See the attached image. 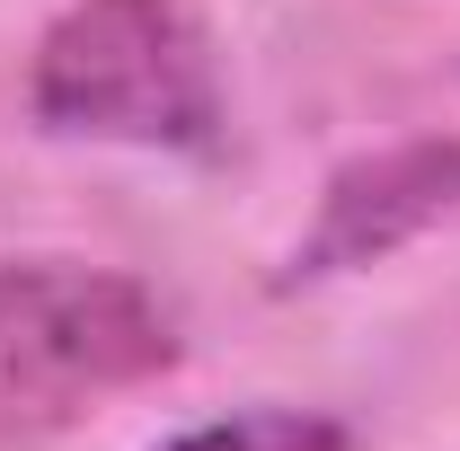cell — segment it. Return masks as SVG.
Returning <instances> with one entry per match:
<instances>
[{
    "label": "cell",
    "instance_id": "1",
    "mask_svg": "<svg viewBox=\"0 0 460 451\" xmlns=\"http://www.w3.org/2000/svg\"><path fill=\"white\" fill-rule=\"evenodd\" d=\"M27 115L54 142L107 151H213L222 142V54L186 0H71L36 36Z\"/></svg>",
    "mask_w": 460,
    "mask_h": 451
},
{
    "label": "cell",
    "instance_id": "3",
    "mask_svg": "<svg viewBox=\"0 0 460 451\" xmlns=\"http://www.w3.org/2000/svg\"><path fill=\"white\" fill-rule=\"evenodd\" d=\"M443 213H460V142L452 133L390 142V151H372V160L328 177V195H319V213L301 230L284 283H328V275H354V266H381L407 239H425Z\"/></svg>",
    "mask_w": 460,
    "mask_h": 451
},
{
    "label": "cell",
    "instance_id": "4",
    "mask_svg": "<svg viewBox=\"0 0 460 451\" xmlns=\"http://www.w3.org/2000/svg\"><path fill=\"white\" fill-rule=\"evenodd\" d=\"M160 451H354L337 416H310V407H248V416H222V425H195Z\"/></svg>",
    "mask_w": 460,
    "mask_h": 451
},
{
    "label": "cell",
    "instance_id": "2",
    "mask_svg": "<svg viewBox=\"0 0 460 451\" xmlns=\"http://www.w3.org/2000/svg\"><path fill=\"white\" fill-rule=\"evenodd\" d=\"M177 363L160 292L80 257H0V451L89 425L107 398Z\"/></svg>",
    "mask_w": 460,
    "mask_h": 451
}]
</instances>
